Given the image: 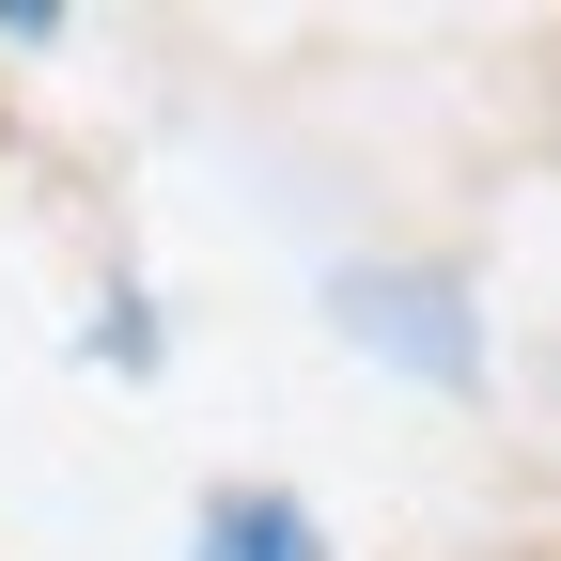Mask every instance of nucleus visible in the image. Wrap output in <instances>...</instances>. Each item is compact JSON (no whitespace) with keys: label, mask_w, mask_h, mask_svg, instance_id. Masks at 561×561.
I'll return each mask as SVG.
<instances>
[{"label":"nucleus","mask_w":561,"mask_h":561,"mask_svg":"<svg viewBox=\"0 0 561 561\" xmlns=\"http://www.w3.org/2000/svg\"><path fill=\"white\" fill-rule=\"evenodd\" d=\"M343 328H359L375 343V359H421V375H437V390H468L483 375V328H468V297H453V280H343Z\"/></svg>","instance_id":"obj_1"},{"label":"nucleus","mask_w":561,"mask_h":561,"mask_svg":"<svg viewBox=\"0 0 561 561\" xmlns=\"http://www.w3.org/2000/svg\"><path fill=\"white\" fill-rule=\"evenodd\" d=\"M203 561H328L297 500H265V483H234V500H203Z\"/></svg>","instance_id":"obj_2"}]
</instances>
